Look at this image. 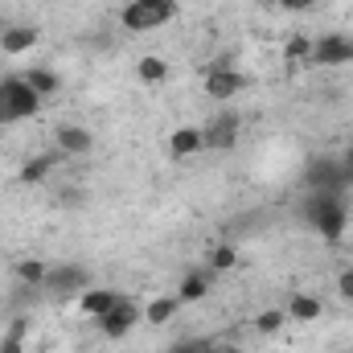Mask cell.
I'll return each instance as SVG.
<instances>
[{
    "instance_id": "obj_1",
    "label": "cell",
    "mask_w": 353,
    "mask_h": 353,
    "mask_svg": "<svg viewBox=\"0 0 353 353\" xmlns=\"http://www.w3.org/2000/svg\"><path fill=\"white\" fill-rule=\"evenodd\" d=\"M304 222H308L325 243H341V234H345V226H350V214H345L341 193H308V201H304Z\"/></svg>"
},
{
    "instance_id": "obj_2",
    "label": "cell",
    "mask_w": 353,
    "mask_h": 353,
    "mask_svg": "<svg viewBox=\"0 0 353 353\" xmlns=\"http://www.w3.org/2000/svg\"><path fill=\"white\" fill-rule=\"evenodd\" d=\"M37 107H41V94L25 83V74L0 79V128L4 123H21V119H33Z\"/></svg>"
},
{
    "instance_id": "obj_3",
    "label": "cell",
    "mask_w": 353,
    "mask_h": 353,
    "mask_svg": "<svg viewBox=\"0 0 353 353\" xmlns=\"http://www.w3.org/2000/svg\"><path fill=\"white\" fill-rule=\"evenodd\" d=\"M176 12H181L176 0H128L123 12H119V25L128 33H152V29L169 25Z\"/></svg>"
},
{
    "instance_id": "obj_4",
    "label": "cell",
    "mask_w": 353,
    "mask_h": 353,
    "mask_svg": "<svg viewBox=\"0 0 353 353\" xmlns=\"http://www.w3.org/2000/svg\"><path fill=\"white\" fill-rule=\"evenodd\" d=\"M90 288V271L79 263H62V267H50L46 271V283H41V296L66 304V300H79L83 292Z\"/></svg>"
},
{
    "instance_id": "obj_5",
    "label": "cell",
    "mask_w": 353,
    "mask_h": 353,
    "mask_svg": "<svg viewBox=\"0 0 353 353\" xmlns=\"http://www.w3.org/2000/svg\"><path fill=\"white\" fill-rule=\"evenodd\" d=\"M201 136H205V148L230 152V148L239 144V136H243V115H239V111H218V115L201 128Z\"/></svg>"
},
{
    "instance_id": "obj_6",
    "label": "cell",
    "mask_w": 353,
    "mask_h": 353,
    "mask_svg": "<svg viewBox=\"0 0 353 353\" xmlns=\"http://www.w3.org/2000/svg\"><path fill=\"white\" fill-rule=\"evenodd\" d=\"M304 185H308V193H345V185H341V161H337V157H316V161H308Z\"/></svg>"
},
{
    "instance_id": "obj_7",
    "label": "cell",
    "mask_w": 353,
    "mask_h": 353,
    "mask_svg": "<svg viewBox=\"0 0 353 353\" xmlns=\"http://www.w3.org/2000/svg\"><path fill=\"white\" fill-rule=\"evenodd\" d=\"M205 94L214 99V103H230L234 94H243V87H247V79L234 70V66H226V62H218V66H210L205 70Z\"/></svg>"
},
{
    "instance_id": "obj_8",
    "label": "cell",
    "mask_w": 353,
    "mask_h": 353,
    "mask_svg": "<svg viewBox=\"0 0 353 353\" xmlns=\"http://www.w3.org/2000/svg\"><path fill=\"white\" fill-rule=\"evenodd\" d=\"M345 62H353V37L329 33V37H316V41H312L308 66H345Z\"/></svg>"
},
{
    "instance_id": "obj_9",
    "label": "cell",
    "mask_w": 353,
    "mask_h": 353,
    "mask_svg": "<svg viewBox=\"0 0 353 353\" xmlns=\"http://www.w3.org/2000/svg\"><path fill=\"white\" fill-rule=\"evenodd\" d=\"M144 321V308L136 304V300H128V304H119L115 312H107V316H99L94 325H99V333L107 337V341H119V337H128L136 325Z\"/></svg>"
},
{
    "instance_id": "obj_10",
    "label": "cell",
    "mask_w": 353,
    "mask_h": 353,
    "mask_svg": "<svg viewBox=\"0 0 353 353\" xmlns=\"http://www.w3.org/2000/svg\"><path fill=\"white\" fill-rule=\"evenodd\" d=\"M132 296H123V292H115V288H87L83 296H79V312L90 316V321H99V316H107V312H115L119 304H128Z\"/></svg>"
},
{
    "instance_id": "obj_11",
    "label": "cell",
    "mask_w": 353,
    "mask_h": 353,
    "mask_svg": "<svg viewBox=\"0 0 353 353\" xmlns=\"http://www.w3.org/2000/svg\"><path fill=\"white\" fill-rule=\"evenodd\" d=\"M54 144H58L62 157H90V152H94L90 128H79V123H62V128L54 132Z\"/></svg>"
},
{
    "instance_id": "obj_12",
    "label": "cell",
    "mask_w": 353,
    "mask_h": 353,
    "mask_svg": "<svg viewBox=\"0 0 353 353\" xmlns=\"http://www.w3.org/2000/svg\"><path fill=\"white\" fill-rule=\"evenodd\" d=\"M41 41V29L37 25H8L4 29V37H0V54H29L33 46Z\"/></svg>"
},
{
    "instance_id": "obj_13",
    "label": "cell",
    "mask_w": 353,
    "mask_h": 353,
    "mask_svg": "<svg viewBox=\"0 0 353 353\" xmlns=\"http://www.w3.org/2000/svg\"><path fill=\"white\" fill-rule=\"evenodd\" d=\"M210 275H214V271H185V279H181V288H176L181 308H185V304H197V300L210 296Z\"/></svg>"
},
{
    "instance_id": "obj_14",
    "label": "cell",
    "mask_w": 353,
    "mask_h": 353,
    "mask_svg": "<svg viewBox=\"0 0 353 353\" xmlns=\"http://www.w3.org/2000/svg\"><path fill=\"white\" fill-rule=\"evenodd\" d=\"M169 148H173L176 161H185V157H197V152L205 148V136H201V128H176L173 136H169Z\"/></svg>"
},
{
    "instance_id": "obj_15",
    "label": "cell",
    "mask_w": 353,
    "mask_h": 353,
    "mask_svg": "<svg viewBox=\"0 0 353 353\" xmlns=\"http://www.w3.org/2000/svg\"><path fill=\"white\" fill-rule=\"evenodd\" d=\"M176 312H181V300L176 296H157V300H148L144 304V325H152V329H161V325H169Z\"/></svg>"
},
{
    "instance_id": "obj_16",
    "label": "cell",
    "mask_w": 353,
    "mask_h": 353,
    "mask_svg": "<svg viewBox=\"0 0 353 353\" xmlns=\"http://www.w3.org/2000/svg\"><path fill=\"white\" fill-rule=\"evenodd\" d=\"M46 271H50V263H41V259H17L12 263V275H17L21 288H41L46 283Z\"/></svg>"
},
{
    "instance_id": "obj_17",
    "label": "cell",
    "mask_w": 353,
    "mask_h": 353,
    "mask_svg": "<svg viewBox=\"0 0 353 353\" xmlns=\"http://www.w3.org/2000/svg\"><path fill=\"white\" fill-rule=\"evenodd\" d=\"M54 165H58V157H33V161H25V165H21L17 181H21V185H41L46 176L54 173Z\"/></svg>"
},
{
    "instance_id": "obj_18",
    "label": "cell",
    "mask_w": 353,
    "mask_h": 353,
    "mask_svg": "<svg viewBox=\"0 0 353 353\" xmlns=\"http://www.w3.org/2000/svg\"><path fill=\"white\" fill-rule=\"evenodd\" d=\"M325 308H321V300L316 296H308V292H296L292 300H288V316L292 321H316Z\"/></svg>"
},
{
    "instance_id": "obj_19",
    "label": "cell",
    "mask_w": 353,
    "mask_h": 353,
    "mask_svg": "<svg viewBox=\"0 0 353 353\" xmlns=\"http://www.w3.org/2000/svg\"><path fill=\"white\" fill-rule=\"evenodd\" d=\"M25 83L37 90L41 99H50V94H58V87H62V79L54 74V70H46V66H33V70H25Z\"/></svg>"
},
{
    "instance_id": "obj_20",
    "label": "cell",
    "mask_w": 353,
    "mask_h": 353,
    "mask_svg": "<svg viewBox=\"0 0 353 353\" xmlns=\"http://www.w3.org/2000/svg\"><path fill=\"white\" fill-rule=\"evenodd\" d=\"M136 74H140L148 87H161V83L169 79V66H165V58H152V54H144V58H140V66H136Z\"/></svg>"
},
{
    "instance_id": "obj_21",
    "label": "cell",
    "mask_w": 353,
    "mask_h": 353,
    "mask_svg": "<svg viewBox=\"0 0 353 353\" xmlns=\"http://www.w3.org/2000/svg\"><path fill=\"white\" fill-rule=\"evenodd\" d=\"M205 263H210V271H234L239 267V251L230 243H214L210 255H205Z\"/></svg>"
},
{
    "instance_id": "obj_22",
    "label": "cell",
    "mask_w": 353,
    "mask_h": 353,
    "mask_svg": "<svg viewBox=\"0 0 353 353\" xmlns=\"http://www.w3.org/2000/svg\"><path fill=\"white\" fill-rule=\"evenodd\" d=\"M25 333H29V316H17L0 341V353H25Z\"/></svg>"
},
{
    "instance_id": "obj_23",
    "label": "cell",
    "mask_w": 353,
    "mask_h": 353,
    "mask_svg": "<svg viewBox=\"0 0 353 353\" xmlns=\"http://www.w3.org/2000/svg\"><path fill=\"white\" fill-rule=\"evenodd\" d=\"M283 325H288V308H263L255 316V333H263V337H275Z\"/></svg>"
},
{
    "instance_id": "obj_24",
    "label": "cell",
    "mask_w": 353,
    "mask_h": 353,
    "mask_svg": "<svg viewBox=\"0 0 353 353\" xmlns=\"http://www.w3.org/2000/svg\"><path fill=\"white\" fill-rule=\"evenodd\" d=\"M283 58L292 62V66H308V58H312V37H304V33H296V37H288V46H283Z\"/></svg>"
},
{
    "instance_id": "obj_25",
    "label": "cell",
    "mask_w": 353,
    "mask_h": 353,
    "mask_svg": "<svg viewBox=\"0 0 353 353\" xmlns=\"http://www.w3.org/2000/svg\"><path fill=\"white\" fill-rule=\"evenodd\" d=\"M201 350H205V337H185V341L169 345L165 353H201Z\"/></svg>"
},
{
    "instance_id": "obj_26",
    "label": "cell",
    "mask_w": 353,
    "mask_h": 353,
    "mask_svg": "<svg viewBox=\"0 0 353 353\" xmlns=\"http://www.w3.org/2000/svg\"><path fill=\"white\" fill-rule=\"evenodd\" d=\"M337 292H341V300H353V263L337 275Z\"/></svg>"
},
{
    "instance_id": "obj_27",
    "label": "cell",
    "mask_w": 353,
    "mask_h": 353,
    "mask_svg": "<svg viewBox=\"0 0 353 353\" xmlns=\"http://www.w3.org/2000/svg\"><path fill=\"white\" fill-rule=\"evenodd\" d=\"M275 4H279V8H288V12H308L316 0H275Z\"/></svg>"
},
{
    "instance_id": "obj_28",
    "label": "cell",
    "mask_w": 353,
    "mask_h": 353,
    "mask_svg": "<svg viewBox=\"0 0 353 353\" xmlns=\"http://www.w3.org/2000/svg\"><path fill=\"white\" fill-rule=\"evenodd\" d=\"M201 353H243L239 345H230V341H205V350Z\"/></svg>"
},
{
    "instance_id": "obj_29",
    "label": "cell",
    "mask_w": 353,
    "mask_h": 353,
    "mask_svg": "<svg viewBox=\"0 0 353 353\" xmlns=\"http://www.w3.org/2000/svg\"><path fill=\"white\" fill-rule=\"evenodd\" d=\"M337 161H341V169H345V173H353V140L345 144V152H341Z\"/></svg>"
},
{
    "instance_id": "obj_30",
    "label": "cell",
    "mask_w": 353,
    "mask_h": 353,
    "mask_svg": "<svg viewBox=\"0 0 353 353\" xmlns=\"http://www.w3.org/2000/svg\"><path fill=\"white\" fill-rule=\"evenodd\" d=\"M8 25H12V21H4V17H0V37H4V29H8Z\"/></svg>"
}]
</instances>
